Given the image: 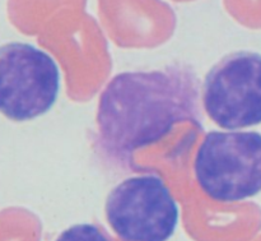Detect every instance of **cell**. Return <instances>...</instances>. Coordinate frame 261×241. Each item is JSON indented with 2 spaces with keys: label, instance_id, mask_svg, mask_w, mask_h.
Returning <instances> with one entry per match:
<instances>
[{
  "label": "cell",
  "instance_id": "5b68a950",
  "mask_svg": "<svg viewBox=\"0 0 261 241\" xmlns=\"http://www.w3.org/2000/svg\"><path fill=\"white\" fill-rule=\"evenodd\" d=\"M203 106L219 128L241 129L261 123V55L237 51L206 73Z\"/></svg>",
  "mask_w": 261,
  "mask_h": 241
},
{
  "label": "cell",
  "instance_id": "7a4b0ae2",
  "mask_svg": "<svg viewBox=\"0 0 261 241\" xmlns=\"http://www.w3.org/2000/svg\"><path fill=\"white\" fill-rule=\"evenodd\" d=\"M194 173L201 190L216 202L256 196L261 191V134L208 133L196 152Z\"/></svg>",
  "mask_w": 261,
  "mask_h": 241
},
{
  "label": "cell",
  "instance_id": "277c9868",
  "mask_svg": "<svg viewBox=\"0 0 261 241\" xmlns=\"http://www.w3.org/2000/svg\"><path fill=\"white\" fill-rule=\"evenodd\" d=\"M107 222L124 241H167L178 222V207L157 175L133 176L117 184L105 206Z\"/></svg>",
  "mask_w": 261,
  "mask_h": 241
},
{
  "label": "cell",
  "instance_id": "3957f363",
  "mask_svg": "<svg viewBox=\"0 0 261 241\" xmlns=\"http://www.w3.org/2000/svg\"><path fill=\"white\" fill-rule=\"evenodd\" d=\"M60 89V71L53 58L30 43L0 46V112L13 122L46 114Z\"/></svg>",
  "mask_w": 261,
  "mask_h": 241
},
{
  "label": "cell",
  "instance_id": "52a82bcc",
  "mask_svg": "<svg viewBox=\"0 0 261 241\" xmlns=\"http://www.w3.org/2000/svg\"><path fill=\"white\" fill-rule=\"evenodd\" d=\"M231 3L239 7L242 14L250 17L249 19L261 25V0H231Z\"/></svg>",
  "mask_w": 261,
  "mask_h": 241
},
{
  "label": "cell",
  "instance_id": "8992f818",
  "mask_svg": "<svg viewBox=\"0 0 261 241\" xmlns=\"http://www.w3.org/2000/svg\"><path fill=\"white\" fill-rule=\"evenodd\" d=\"M55 241H112L93 224H79L61 232Z\"/></svg>",
  "mask_w": 261,
  "mask_h": 241
},
{
  "label": "cell",
  "instance_id": "6da1fadb",
  "mask_svg": "<svg viewBox=\"0 0 261 241\" xmlns=\"http://www.w3.org/2000/svg\"><path fill=\"white\" fill-rule=\"evenodd\" d=\"M184 122L200 127V79L190 66L120 73L99 96L97 150L110 165L130 168L135 151Z\"/></svg>",
  "mask_w": 261,
  "mask_h": 241
}]
</instances>
